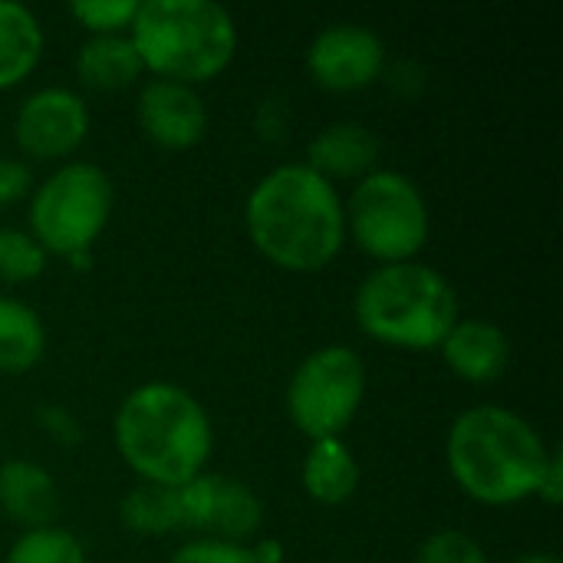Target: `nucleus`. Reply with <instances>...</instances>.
I'll return each instance as SVG.
<instances>
[{
	"label": "nucleus",
	"mask_w": 563,
	"mask_h": 563,
	"mask_svg": "<svg viewBox=\"0 0 563 563\" xmlns=\"http://www.w3.org/2000/svg\"><path fill=\"white\" fill-rule=\"evenodd\" d=\"M89 106L82 92L69 86H40L20 99L13 112V139L30 158H66L89 135Z\"/></svg>",
	"instance_id": "nucleus-10"
},
{
	"label": "nucleus",
	"mask_w": 563,
	"mask_h": 563,
	"mask_svg": "<svg viewBox=\"0 0 563 563\" xmlns=\"http://www.w3.org/2000/svg\"><path fill=\"white\" fill-rule=\"evenodd\" d=\"M168 563H257L251 544H234L221 538H191L185 541Z\"/></svg>",
	"instance_id": "nucleus-25"
},
{
	"label": "nucleus",
	"mask_w": 563,
	"mask_h": 563,
	"mask_svg": "<svg viewBox=\"0 0 563 563\" xmlns=\"http://www.w3.org/2000/svg\"><path fill=\"white\" fill-rule=\"evenodd\" d=\"M46 251L26 228H0V280L3 284H26L46 271Z\"/></svg>",
	"instance_id": "nucleus-22"
},
{
	"label": "nucleus",
	"mask_w": 563,
	"mask_h": 563,
	"mask_svg": "<svg viewBox=\"0 0 563 563\" xmlns=\"http://www.w3.org/2000/svg\"><path fill=\"white\" fill-rule=\"evenodd\" d=\"M129 40L158 79L185 86L221 76L238 53V23L214 0H139Z\"/></svg>",
	"instance_id": "nucleus-5"
},
{
	"label": "nucleus",
	"mask_w": 563,
	"mask_h": 563,
	"mask_svg": "<svg viewBox=\"0 0 563 563\" xmlns=\"http://www.w3.org/2000/svg\"><path fill=\"white\" fill-rule=\"evenodd\" d=\"M538 498L548 508H558L563 501V455L558 449H551V459H548L544 475H541V485H538Z\"/></svg>",
	"instance_id": "nucleus-30"
},
{
	"label": "nucleus",
	"mask_w": 563,
	"mask_h": 563,
	"mask_svg": "<svg viewBox=\"0 0 563 563\" xmlns=\"http://www.w3.org/2000/svg\"><path fill=\"white\" fill-rule=\"evenodd\" d=\"M181 531L198 538H221L234 544H251L264 528V501L254 488L231 475H198L178 485Z\"/></svg>",
	"instance_id": "nucleus-9"
},
{
	"label": "nucleus",
	"mask_w": 563,
	"mask_h": 563,
	"mask_svg": "<svg viewBox=\"0 0 563 563\" xmlns=\"http://www.w3.org/2000/svg\"><path fill=\"white\" fill-rule=\"evenodd\" d=\"M251 551H254L257 563H284V544H280V541L264 538V541L251 544Z\"/></svg>",
	"instance_id": "nucleus-31"
},
{
	"label": "nucleus",
	"mask_w": 563,
	"mask_h": 563,
	"mask_svg": "<svg viewBox=\"0 0 563 563\" xmlns=\"http://www.w3.org/2000/svg\"><path fill=\"white\" fill-rule=\"evenodd\" d=\"M300 485L317 505L340 508L360 488V462L343 439H317L303 455Z\"/></svg>",
	"instance_id": "nucleus-16"
},
{
	"label": "nucleus",
	"mask_w": 563,
	"mask_h": 563,
	"mask_svg": "<svg viewBox=\"0 0 563 563\" xmlns=\"http://www.w3.org/2000/svg\"><path fill=\"white\" fill-rule=\"evenodd\" d=\"M386 69V43L366 23H330L307 46V73L330 92H356L373 86Z\"/></svg>",
	"instance_id": "nucleus-11"
},
{
	"label": "nucleus",
	"mask_w": 563,
	"mask_h": 563,
	"mask_svg": "<svg viewBox=\"0 0 563 563\" xmlns=\"http://www.w3.org/2000/svg\"><path fill=\"white\" fill-rule=\"evenodd\" d=\"M63 261H66L73 271H89L96 257H92V251H76V254H69V257H63Z\"/></svg>",
	"instance_id": "nucleus-32"
},
{
	"label": "nucleus",
	"mask_w": 563,
	"mask_h": 563,
	"mask_svg": "<svg viewBox=\"0 0 563 563\" xmlns=\"http://www.w3.org/2000/svg\"><path fill=\"white\" fill-rule=\"evenodd\" d=\"M343 211L346 238L379 264L416 261L432 234L429 198L399 168H373L363 175L343 201Z\"/></svg>",
	"instance_id": "nucleus-7"
},
{
	"label": "nucleus",
	"mask_w": 563,
	"mask_h": 563,
	"mask_svg": "<svg viewBox=\"0 0 563 563\" xmlns=\"http://www.w3.org/2000/svg\"><path fill=\"white\" fill-rule=\"evenodd\" d=\"M135 122L148 142L168 152L191 148L208 132V106L195 86L175 79H145L135 96Z\"/></svg>",
	"instance_id": "nucleus-12"
},
{
	"label": "nucleus",
	"mask_w": 563,
	"mask_h": 563,
	"mask_svg": "<svg viewBox=\"0 0 563 563\" xmlns=\"http://www.w3.org/2000/svg\"><path fill=\"white\" fill-rule=\"evenodd\" d=\"M379 79H386V86H389L396 96L412 99V96H419V92L426 89V79H429V76H426L422 63H416V59H396L393 66L383 69Z\"/></svg>",
	"instance_id": "nucleus-28"
},
{
	"label": "nucleus",
	"mask_w": 563,
	"mask_h": 563,
	"mask_svg": "<svg viewBox=\"0 0 563 563\" xmlns=\"http://www.w3.org/2000/svg\"><path fill=\"white\" fill-rule=\"evenodd\" d=\"M46 353V327L40 313L20 300L0 294V373L23 376Z\"/></svg>",
	"instance_id": "nucleus-19"
},
{
	"label": "nucleus",
	"mask_w": 563,
	"mask_h": 563,
	"mask_svg": "<svg viewBox=\"0 0 563 563\" xmlns=\"http://www.w3.org/2000/svg\"><path fill=\"white\" fill-rule=\"evenodd\" d=\"M551 445L515 409L482 402L462 409L445 432L452 482L478 505L508 508L538 495Z\"/></svg>",
	"instance_id": "nucleus-3"
},
{
	"label": "nucleus",
	"mask_w": 563,
	"mask_h": 563,
	"mask_svg": "<svg viewBox=\"0 0 563 563\" xmlns=\"http://www.w3.org/2000/svg\"><path fill=\"white\" fill-rule=\"evenodd\" d=\"M76 79L86 89L112 92L132 86L145 69L129 33H92L76 49Z\"/></svg>",
	"instance_id": "nucleus-17"
},
{
	"label": "nucleus",
	"mask_w": 563,
	"mask_h": 563,
	"mask_svg": "<svg viewBox=\"0 0 563 563\" xmlns=\"http://www.w3.org/2000/svg\"><path fill=\"white\" fill-rule=\"evenodd\" d=\"M412 563H488V554L472 534L459 528H445L419 544Z\"/></svg>",
	"instance_id": "nucleus-24"
},
{
	"label": "nucleus",
	"mask_w": 563,
	"mask_h": 563,
	"mask_svg": "<svg viewBox=\"0 0 563 563\" xmlns=\"http://www.w3.org/2000/svg\"><path fill=\"white\" fill-rule=\"evenodd\" d=\"M366 399V363L353 346L327 343L310 350L287 379L284 409L290 426L317 439H343Z\"/></svg>",
	"instance_id": "nucleus-8"
},
{
	"label": "nucleus",
	"mask_w": 563,
	"mask_h": 563,
	"mask_svg": "<svg viewBox=\"0 0 563 563\" xmlns=\"http://www.w3.org/2000/svg\"><path fill=\"white\" fill-rule=\"evenodd\" d=\"M46 33L40 16L20 0H0V89L23 82L43 59Z\"/></svg>",
	"instance_id": "nucleus-18"
},
{
	"label": "nucleus",
	"mask_w": 563,
	"mask_h": 563,
	"mask_svg": "<svg viewBox=\"0 0 563 563\" xmlns=\"http://www.w3.org/2000/svg\"><path fill=\"white\" fill-rule=\"evenodd\" d=\"M3 563H89L86 561V548L82 541L66 531V528H36V531H23Z\"/></svg>",
	"instance_id": "nucleus-21"
},
{
	"label": "nucleus",
	"mask_w": 563,
	"mask_h": 563,
	"mask_svg": "<svg viewBox=\"0 0 563 563\" xmlns=\"http://www.w3.org/2000/svg\"><path fill=\"white\" fill-rule=\"evenodd\" d=\"M508 563H561L554 554H548V551H528V554H518V558H511Z\"/></svg>",
	"instance_id": "nucleus-33"
},
{
	"label": "nucleus",
	"mask_w": 563,
	"mask_h": 563,
	"mask_svg": "<svg viewBox=\"0 0 563 563\" xmlns=\"http://www.w3.org/2000/svg\"><path fill=\"white\" fill-rule=\"evenodd\" d=\"M379 152H383L379 135L369 125L343 119V122H330L310 139L303 165H310L327 181H336V178L360 181L363 175L379 168L376 165Z\"/></svg>",
	"instance_id": "nucleus-15"
},
{
	"label": "nucleus",
	"mask_w": 563,
	"mask_h": 563,
	"mask_svg": "<svg viewBox=\"0 0 563 563\" xmlns=\"http://www.w3.org/2000/svg\"><path fill=\"white\" fill-rule=\"evenodd\" d=\"M360 330L393 350H439L462 317L452 280L426 261L376 264L353 294Z\"/></svg>",
	"instance_id": "nucleus-4"
},
{
	"label": "nucleus",
	"mask_w": 563,
	"mask_h": 563,
	"mask_svg": "<svg viewBox=\"0 0 563 563\" xmlns=\"http://www.w3.org/2000/svg\"><path fill=\"white\" fill-rule=\"evenodd\" d=\"M112 208L115 185L109 172L89 158H73L33 185L26 205V231L46 254L69 257L76 251H92L96 238L112 218Z\"/></svg>",
	"instance_id": "nucleus-6"
},
{
	"label": "nucleus",
	"mask_w": 563,
	"mask_h": 563,
	"mask_svg": "<svg viewBox=\"0 0 563 563\" xmlns=\"http://www.w3.org/2000/svg\"><path fill=\"white\" fill-rule=\"evenodd\" d=\"M290 125V112L284 99H261L254 109V129L264 142H280L287 135Z\"/></svg>",
	"instance_id": "nucleus-29"
},
{
	"label": "nucleus",
	"mask_w": 563,
	"mask_h": 563,
	"mask_svg": "<svg viewBox=\"0 0 563 563\" xmlns=\"http://www.w3.org/2000/svg\"><path fill=\"white\" fill-rule=\"evenodd\" d=\"M36 426L63 449H76L82 442V422L63 402H43L36 409Z\"/></svg>",
	"instance_id": "nucleus-26"
},
{
	"label": "nucleus",
	"mask_w": 563,
	"mask_h": 563,
	"mask_svg": "<svg viewBox=\"0 0 563 563\" xmlns=\"http://www.w3.org/2000/svg\"><path fill=\"white\" fill-rule=\"evenodd\" d=\"M63 511L56 478L30 459L0 462V515L23 531L53 528Z\"/></svg>",
	"instance_id": "nucleus-14"
},
{
	"label": "nucleus",
	"mask_w": 563,
	"mask_h": 563,
	"mask_svg": "<svg viewBox=\"0 0 563 563\" xmlns=\"http://www.w3.org/2000/svg\"><path fill=\"white\" fill-rule=\"evenodd\" d=\"M112 442L139 482L178 488L205 475L214 449V426L191 389L168 379H148L129 389L115 406Z\"/></svg>",
	"instance_id": "nucleus-2"
},
{
	"label": "nucleus",
	"mask_w": 563,
	"mask_h": 563,
	"mask_svg": "<svg viewBox=\"0 0 563 563\" xmlns=\"http://www.w3.org/2000/svg\"><path fill=\"white\" fill-rule=\"evenodd\" d=\"M69 13L79 26L92 33H129L139 0H73Z\"/></svg>",
	"instance_id": "nucleus-23"
},
{
	"label": "nucleus",
	"mask_w": 563,
	"mask_h": 563,
	"mask_svg": "<svg viewBox=\"0 0 563 563\" xmlns=\"http://www.w3.org/2000/svg\"><path fill=\"white\" fill-rule=\"evenodd\" d=\"M33 191V168L23 158L0 155V205H13Z\"/></svg>",
	"instance_id": "nucleus-27"
},
{
	"label": "nucleus",
	"mask_w": 563,
	"mask_h": 563,
	"mask_svg": "<svg viewBox=\"0 0 563 563\" xmlns=\"http://www.w3.org/2000/svg\"><path fill=\"white\" fill-rule=\"evenodd\" d=\"M119 521L129 534L139 538H165L181 531V508H178V488L132 485L119 501Z\"/></svg>",
	"instance_id": "nucleus-20"
},
{
	"label": "nucleus",
	"mask_w": 563,
	"mask_h": 563,
	"mask_svg": "<svg viewBox=\"0 0 563 563\" xmlns=\"http://www.w3.org/2000/svg\"><path fill=\"white\" fill-rule=\"evenodd\" d=\"M439 353L459 379L488 386L505 376L511 363V340L495 320L459 317V323L442 340Z\"/></svg>",
	"instance_id": "nucleus-13"
},
{
	"label": "nucleus",
	"mask_w": 563,
	"mask_h": 563,
	"mask_svg": "<svg viewBox=\"0 0 563 563\" xmlns=\"http://www.w3.org/2000/svg\"><path fill=\"white\" fill-rule=\"evenodd\" d=\"M251 244L280 271L313 274L336 261L346 244V211L333 181L303 162L264 172L244 201Z\"/></svg>",
	"instance_id": "nucleus-1"
}]
</instances>
